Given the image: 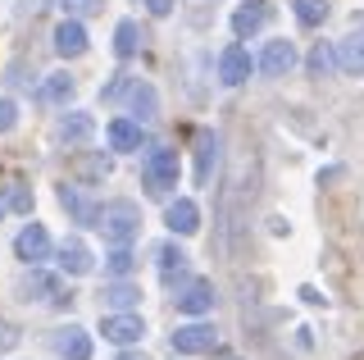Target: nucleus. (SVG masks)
Instances as JSON below:
<instances>
[{
  "label": "nucleus",
  "instance_id": "31",
  "mask_svg": "<svg viewBox=\"0 0 364 360\" xmlns=\"http://www.w3.org/2000/svg\"><path fill=\"white\" fill-rule=\"evenodd\" d=\"M18 123V110H14V100L9 96H0V132H9Z\"/></svg>",
  "mask_w": 364,
  "mask_h": 360
},
{
  "label": "nucleus",
  "instance_id": "12",
  "mask_svg": "<svg viewBox=\"0 0 364 360\" xmlns=\"http://www.w3.org/2000/svg\"><path fill=\"white\" fill-rule=\"evenodd\" d=\"M60 269H64V274H73V278H77V274H91V269H96V255L87 251V242L73 238V242L60 246Z\"/></svg>",
  "mask_w": 364,
  "mask_h": 360
},
{
  "label": "nucleus",
  "instance_id": "16",
  "mask_svg": "<svg viewBox=\"0 0 364 360\" xmlns=\"http://www.w3.org/2000/svg\"><path fill=\"white\" fill-rule=\"evenodd\" d=\"M68 174L82 178V183H105V178H109V160H105V155H77V160L68 164Z\"/></svg>",
  "mask_w": 364,
  "mask_h": 360
},
{
  "label": "nucleus",
  "instance_id": "19",
  "mask_svg": "<svg viewBox=\"0 0 364 360\" xmlns=\"http://www.w3.org/2000/svg\"><path fill=\"white\" fill-rule=\"evenodd\" d=\"M136 51H141V32H136L132 18H123V23L114 28V55H119V60H132Z\"/></svg>",
  "mask_w": 364,
  "mask_h": 360
},
{
  "label": "nucleus",
  "instance_id": "11",
  "mask_svg": "<svg viewBox=\"0 0 364 360\" xmlns=\"http://www.w3.org/2000/svg\"><path fill=\"white\" fill-rule=\"evenodd\" d=\"M178 310H182V314H205V310H214V283H205V278L187 283V287H182V297H178Z\"/></svg>",
  "mask_w": 364,
  "mask_h": 360
},
{
  "label": "nucleus",
  "instance_id": "21",
  "mask_svg": "<svg viewBox=\"0 0 364 360\" xmlns=\"http://www.w3.org/2000/svg\"><path fill=\"white\" fill-rule=\"evenodd\" d=\"M60 142H87L91 132H96V123H91L87 115H68V119H60Z\"/></svg>",
  "mask_w": 364,
  "mask_h": 360
},
{
  "label": "nucleus",
  "instance_id": "4",
  "mask_svg": "<svg viewBox=\"0 0 364 360\" xmlns=\"http://www.w3.org/2000/svg\"><path fill=\"white\" fill-rule=\"evenodd\" d=\"M173 351H178V356L214 351V329H210V324H187V329H178V333H173Z\"/></svg>",
  "mask_w": 364,
  "mask_h": 360
},
{
  "label": "nucleus",
  "instance_id": "2",
  "mask_svg": "<svg viewBox=\"0 0 364 360\" xmlns=\"http://www.w3.org/2000/svg\"><path fill=\"white\" fill-rule=\"evenodd\" d=\"M141 178H146L151 192H168V187H178V151L155 146V151L146 155V164H141Z\"/></svg>",
  "mask_w": 364,
  "mask_h": 360
},
{
  "label": "nucleus",
  "instance_id": "5",
  "mask_svg": "<svg viewBox=\"0 0 364 360\" xmlns=\"http://www.w3.org/2000/svg\"><path fill=\"white\" fill-rule=\"evenodd\" d=\"M291 64H296V46H291V41H269L264 55H259V73H264V78H287Z\"/></svg>",
  "mask_w": 364,
  "mask_h": 360
},
{
  "label": "nucleus",
  "instance_id": "18",
  "mask_svg": "<svg viewBox=\"0 0 364 360\" xmlns=\"http://www.w3.org/2000/svg\"><path fill=\"white\" fill-rule=\"evenodd\" d=\"M23 292H28V297H37V301H60V278L32 269V274H23Z\"/></svg>",
  "mask_w": 364,
  "mask_h": 360
},
{
  "label": "nucleus",
  "instance_id": "15",
  "mask_svg": "<svg viewBox=\"0 0 364 360\" xmlns=\"http://www.w3.org/2000/svg\"><path fill=\"white\" fill-rule=\"evenodd\" d=\"M60 206H64V210H68V215H73L77 223H96V219H100V210L91 206V201H87L82 192H77V187H60Z\"/></svg>",
  "mask_w": 364,
  "mask_h": 360
},
{
  "label": "nucleus",
  "instance_id": "28",
  "mask_svg": "<svg viewBox=\"0 0 364 360\" xmlns=\"http://www.w3.org/2000/svg\"><path fill=\"white\" fill-rule=\"evenodd\" d=\"M5 206L9 210H32V192L23 183H9V196H5Z\"/></svg>",
  "mask_w": 364,
  "mask_h": 360
},
{
  "label": "nucleus",
  "instance_id": "24",
  "mask_svg": "<svg viewBox=\"0 0 364 360\" xmlns=\"http://www.w3.org/2000/svg\"><path fill=\"white\" fill-rule=\"evenodd\" d=\"M333 69H337V46H323V41H318V46L310 51V73L323 78V73H333Z\"/></svg>",
  "mask_w": 364,
  "mask_h": 360
},
{
  "label": "nucleus",
  "instance_id": "37",
  "mask_svg": "<svg viewBox=\"0 0 364 360\" xmlns=\"http://www.w3.org/2000/svg\"><path fill=\"white\" fill-rule=\"evenodd\" d=\"M0 215H5V206H0Z\"/></svg>",
  "mask_w": 364,
  "mask_h": 360
},
{
  "label": "nucleus",
  "instance_id": "3",
  "mask_svg": "<svg viewBox=\"0 0 364 360\" xmlns=\"http://www.w3.org/2000/svg\"><path fill=\"white\" fill-rule=\"evenodd\" d=\"M14 251H18V260H28V265H41V260H50V233H46L41 223H28V228L18 233Z\"/></svg>",
  "mask_w": 364,
  "mask_h": 360
},
{
  "label": "nucleus",
  "instance_id": "36",
  "mask_svg": "<svg viewBox=\"0 0 364 360\" xmlns=\"http://www.w3.org/2000/svg\"><path fill=\"white\" fill-rule=\"evenodd\" d=\"M119 360H141V356H136V351H123V356H119Z\"/></svg>",
  "mask_w": 364,
  "mask_h": 360
},
{
  "label": "nucleus",
  "instance_id": "27",
  "mask_svg": "<svg viewBox=\"0 0 364 360\" xmlns=\"http://www.w3.org/2000/svg\"><path fill=\"white\" fill-rule=\"evenodd\" d=\"M132 265H136V260H132L128 246H119V251H109V255H105V269H109V274H119V278H123V274H132Z\"/></svg>",
  "mask_w": 364,
  "mask_h": 360
},
{
  "label": "nucleus",
  "instance_id": "14",
  "mask_svg": "<svg viewBox=\"0 0 364 360\" xmlns=\"http://www.w3.org/2000/svg\"><path fill=\"white\" fill-rule=\"evenodd\" d=\"M164 219H168V228H173V233H196L200 228V210H196V201H187V196L173 201Z\"/></svg>",
  "mask_w": 364,
  "mask_h": 360
},
{
  "label": "nucleus",
  "instance_id": "13",
  "mask_svg": "<svg viewBox=\"0 0 364 360\" xmlns=\"http://www.w3.org/2000/svg\"><path fill=\"white\" fill-rule=\"evenodd\" d=\"M337 69L350 73V78L364 73V37H360V32H355V37H341V41H337Z\"/></svg>",
  "mask_w": 364,
  "mask_h": 360
},
{
  "label": "nucleus",
  "instance_id": "9",
  "mask_svg": "<svg viewBox=\"0 0 364 360\" xmlns=\"http://www.w3.org/2000/svg\"><path fill=\"white\" fill-rule=\"evenodd\" d=\"M55 351L64 360H91V337L77 329V324H68V329L55 333Z\"/></svg>",
  "mask_w": 364,
  "mask_h": 360
},
{
  "label": "nucleus",
  "instance_id": "25",
  "mask_svg": "<svg viewBox=\"0 0 364 360\" xmlns=\"http://www.w3.org/2000/svg\"><path fill=\"white\" fill-rule=\"evenodd\" d=\"M41 96L60 105V100L73 96V78H68V73H50V78H46V87H41Z\"/></svg>",
  "mask_w": 364,
  "mask_h": 360
},
{
  "label": "nucleus",
  "instance_id": "23",
  "mask_svg": "<svg viewBox=\"0 0 364 360\" xmlns=\"http://www.w3.org/2000/svg\"><path fill=\"white\" fill-rule=\"evenodd\" d=\"M100 297H105V306H114V310H128V306H136V297H141V292H136L132 283H114V287L100 292Z\"/></svg>",
  "mask_w": 364,
  "mask_h": 360
},
{
  "label": "nucleus",
  "instance_id": "35",
  "mask_svg": "<svg viewBox=\"0 0 364 360\" xmlns=\"http://www.w3.org/2000/svg\"><path fill=\"white\" fill-rule=\"evenodd\" d=\"M28 9H32V14H37V9H46V0H28Z\"/></svg>",
  "mask_w": 364,
  "mask_h": 360
},
{
  "label": "nucleus",
  "instance_id": "1",
  "mask_svg": "<svg viewBox=\"0 0 364 360\" xmlns=\"http://www.w3.org/2000/svg\"><path fill=\"white\" fill-rule=\"evenodd\" d=\"M96 228L105 233L109 242H119V246H128L136 233H141V210L132 206V201H109L105 210H100V219H96Z\"/></svg>",
  "mask_w": 364,
  "mask_h": 360
},
{
  "label": "nucleus",
  "instance_id": "20",
  "mask_svg": "<svg viewBox=\"0 0 364 360\" xmlns=\"http://www.w3.org/2000/svg\"><path fill=\"white\" fill-rule=\"evenodd\" d=\"M109 146L114 151H136V146H141V128H136L132 119H114L109 123Z\"/></svg>",
  "mask_w": 364,
  "mask_h": 360
},
{
  "label": "nucleus",
  "instance_id": "30",
  "mask_svg": "<svg viewBox=\"0 0 364 360\" xmlns=\"http://www.w3.org/2000/svg\"><path fill=\"white\" fill-rule=\"evenodd\" d=\"M60 5L68 9V18H87V14L100 9V0H60Z\"/></svg>",
  "mask_w": 364,
  "mask_h": 360
},
{
  "label": "nucleus",
  "instance_id": "8",
  "mask_svg": "<svg viewBox=\"0 0 364 360\" xmlns=\"http://www.w3.org/2000/svg\"><path fill=\"white\" fill-rule=\"evenodd\" d=\"M250 78V55L242 51V46H228L223 55H219V83L223 87H242Z\"/></svg>",
  "mask_w": 364,
  "mask_h": 360
},
{
  "label": "nucleus",
  "instance_id": "6",
  "mask_svg": "<svg viewBox=\"0 0 364 360\" xmlns=\"http://www.w3.org/2000/svg\"><path fill=\"white\" fill-rule=\"evenodd\" d=\"M100 333H105L109 342L128 346V342H141V337H146V324L136 319V314H105V324H100Z\"/></svg>",
  "mask_w": 364,
  "mask_h": 360
},
{
  "label": "nucleus",
  "instance_id": "7",
  "mask_svg": "<svg viewBox=\"0 0 364 360\" xmlns=\"http://www.w3.org/2000/svg\"><path fill=\"white\" fill-rule=\"evenodd\" d=\"M55 51H60L64 60L87 55V28H82V18H64V23L55 28Z\"/></svg>",
  "mask_w": 364,
  "mask_h": 360
},
{
  "label": "nucleus",
  "instance_id": "32",
  "mask_svg": "<svg viewBox=\"0 0 364 360\" xmlns=\"http://www.w3.org/2000/svg\"><path fill=\"white\" fill-rule=\"evenodd\" d=\"M141 5H146V9H151V14H159V18H164V14H168V9H173V0H141Z\"/></svg>",
  "mask_w": 364,
  "mask_h": 360
},
{
  "label": "nucleus",
  "instance_id": "26",
  "mask_svg": "<svg viewBox=\"0 0 364 360\" xmlns=\"http://www.w3.org/2000/svg\"><path fill=\"white\" fill-rule=\"evenodd\" d=\"M132 110H136V119H155V92L151 87H141V83L132 87Z\"/></svg>",
  "mask_w": 364,
  "mask_h": 360
},
{
  "label": "nucleus",
  "instance_id": "17",
  "mask_svg": "<svg viewBox=\"0 0 364 360\" xmlns=\"http://www.w3.org/2000/svg\"><path fill=\"white\" fill-rule=\"evenodd\" d=\"M214 160H219V137H214V132H200L196 137V178L200 183H210Z\"/></svg>",
  "mask_w": 364,
  "mask_h": 360
},
{
  "label": "nucleus",
  "instance_id": "22",
  "mask_svg": "<svg viewBox=\"0 0 364 360\" xmlns=\"http://www.w3.org/2000/svg\"><path fill=\"white\" fill-rule=\"evenodd\" d=\"M291 9H296V18H301L305 28H318L328 18V0H296Z\"/></svg>",
  "mask_w": 364,
  "mask_h": 360
},
{
  "label": "nucleus",
  "instance_id": "33",
  "mask_svg": "<svg viewBox=\"0 0 364 360\" xmlns=\"http://www.w3.org/2000/svg\"><path fill=\"white\" fill-rule=\"evenodd\" d=\"M14 342H18V333L9 329V324H0V351H9V346H14Z\"/></svg>",
  "mask_w": 364,
  "mask_h": 360
},
{
  "label": "nucleus",
  "instance_id": "34",
  "mask_svg": "<svg viewBox=\"0 0 364 360\" xmlns=\"http://www.w3.org/2000/svg\"><path fill=\"white\" fill-rule=\"evenodd\" d=\"M350 23H355V32H360V37H364V9H360L355 18H350Z\"/></svg>",
  "mask_w": 364,
  "mask_h": 360
},
{
  "label": "nucleus",
  "instance_id": "10",
  "mask_svg": "<svg viewBox=\"0 0 364 360\" xmlns=\"http://www.w3.org/2000/svg\"><path fill=\"white\" fill-rule=\"evenodd\" d=\"M264 23H269V0H246V5L232 14V32H237V37H250V32H259Z\"/></svg>",
  "mask_w": 364,
  "mask_h": 360
},
{
  "label": "nucleus",
  "instance_id": "38",
  "mask_svg": "<svg viewBox=\"0 0 364 360\" xmlns=\"http://www.w3.org/2000/svg\"><path fill=\"white\" fill-rule=\"evenodd\" d=\"M223 360H228V356H223Z\"/></svg>",
  "mask_w": 364,
  "mask_h": 360
},
{
  "label": "nucleus",
  "instance_id": "29",
  "mask_svg": "<svg viewBox=\"0 0 364 360\" xmlns=\"http://www.w3.org/2000/svg\"><path fill=\"white\" fill-rule=\"evenodd\" d=\"M159 269H164V274H168V269H182V265H187V255H182L178 251V246H159Z\"/></svg>",
  "mask_w": 364,
  "mask_h": 360
}]
</instances>
